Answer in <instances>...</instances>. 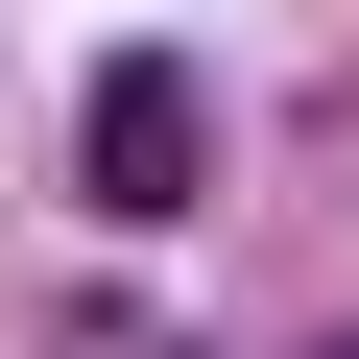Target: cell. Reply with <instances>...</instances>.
<instances>
[{
	"label": "cell",
	"instance_id": "1",
	"mask_svg": "<svg viewBox=\"0 0 359 359\" xmlns=\"http://www.w3.org/2000/svg\"><path fill=\"white\" fill-rule=\"evenodd\" d=\"M96 216H192V72L168 48L96 72Z\"/></svg>",
	"mask_w": 359,
	"mask_h": 359
},
{
	"label": "cell",
	"instance_id": "2",
	"mask_svg": "<svg viewBox=\"0 0 359 359\" xmlns=\"http://www.w3.org/2000/svg\"><path fill=\"white\" fill-rule=\"evenodd\" d=\"M311 359H359V335H311Z\"/></svg>",
	"mask_w": 359,
	"mask_h": 359
}]
</instances>
